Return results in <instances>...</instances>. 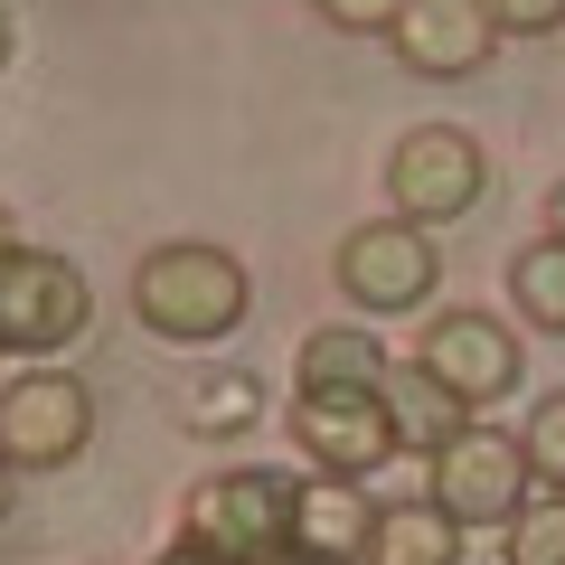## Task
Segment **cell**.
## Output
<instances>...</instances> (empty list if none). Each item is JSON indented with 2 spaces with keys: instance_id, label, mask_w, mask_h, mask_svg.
<instances>
[{
  "instance_id": "cell-1",
  "label": "cell",
  "mask_w": 565,
  "mask_h": 565,
  "mask_svg": "<svg viewBox=\"0 0 565 565\" xmlns=\"http://www.w3.org/2000/svg\"><path fill=\"white\" fill-rule=\"evenodd\" d=\"M245 311H255V282H245V264L226 255V245H207V236L151 245V255L132 264V321L151 330V340H170V349L236 340Z\"/></svg>"
},
{
  "instance_id": "cell-2",
  "label": "cell",
  "mask_w": 565,
  "mask_h": 565,
  "mask_svg": "<svg viewBox=\"0 0 565 565\" xmlns=\"http://www.w3.org/2000/svg\"><path fill=\"white\" fill-rule=\"evenodd\" d=\"M292 500H302L292 471H264V462L207 471V481L189 490V509H180V546H199V556H217V565H255V556H274V546H292Z\"/></svg>"
},
{
  "instance_id": "cell-3",
  "label": "cell",
  "mask_w": 565,
  "mask_h": 565,
  "mask_svg": "<svg viewBox=\"0 0 565 565\" xmlns=\"http://www.w3.org/2000/svg\"><path fill=\"white\" fill-rule=\"evenodd\" d=\"M434 509H452L462 527H509L527 500H537V471H527V444L500 434L490 415H471L444 452H434Z\"/></svg>"
},
{
  "instance_id": "cell-4",
  "label": "cell",
  "mask_w": 565,
  "mask_h": 565,
  "mask_svg": "<svg viewBox=\"0 0 565 565\" xmlns=\"http://www.w3.org/2000/svg\"><path fill=\"white\" fill-rule=\"evenodd\" d=\"M490 189V151L462 132V122H415V132L386 151V199H396L405 226H452L471 217Z\"/></svg>"
},
{
  "instance_id": "cell-5",
  "label": "cell",
  "mask_w": 565,
  "mask_h": 565,
  "mask_svg": "<svg viewBox=\"0 0 565 565\" xmlns=\"http://www.w3.org/2000/svg\"><path fill=\"white\" fill-rule=\"evenodd\" d=\"M95 321V282L47 245H20L0 264V359H57Z\"/></svg>"
},
{
  "instance_id": "cell-6",
  "label": "cell",
  "mask_w": 565,
  "mask_h": 565,
  "mask_svg": "<svg viewBox=\"0 0 565 565\" xmlns=\"http://www.w3.org/2000/svg\"><path fill=\"white\" fill-rule=\"evenodd\" d=\"M444 282V255H434V226H405V217H367L340 236V292L377 321H405V311L434 302Z\"/></svg>"
},
{
  "instance_id": "cell-7",
  "label": "cell",
  "mask_w": 565,
  "mask_h": 565,
  "mask_svg": "<svg viewBox=\"0 0 565 565\" xmlns=\"http://www.w3.org/2000/svg\"><path fill=\"white\" fill-rule=\"evenodd\" d=\"M415 367L444 386L452 405H471V415H490L500 396H519V377H527L519 330L490 321V311H434L424 340H415Z\"/></svg>"
},
{
  "instance_id": "cell-8",
  "label": "cell",
  "mask_w": 565,
  "mask_h": 565,
  "mask_svg": "<svg viewBox=\"0 0 565 565\" xmlns=\"http://www.w3.org/2000/svg\"><path fill=\"white\" fill-rule=\"evenodd\" d=\"M292 444L330 471V481H367V471L396 462V415H386V386H302L292 396Z\"/></svg>"
},
{
  "instance_id": "cell-9",
  "label": "cell",
  "mask_w": 565,
  "mask_h": 565,
  "mask_svg": "<svg viewBox=\"0 0 565 565\" xmlns=\"http://www.w3.org/2000/svg\"><path fill=\"white\" fill-rule=\"evenodd\" d=\"M95 444V386L66 367H29L20 386H0V452L20 471H66Z\"/></svg>"
},
{
  "instance_id": "cell-10",
  "label": "cell",
  "mask_w": 565,
  "mask_h": 565,
  "mask_svg": "<svg viewBox=\"0 0 565 565\" xmlns=\"http://www.w3.org/2000/svg\"><path fill=\"white\" fill-rule=\"evenodd\" d=\"M396 39V57L415 66V76H481L490 66V47H500V29H490V10L481 0H405V20L386 29Z\"/></svg>"
},
{
  "instance_id": "cell-11",
  "label": "cell",
  "mask_w": 565,
  "mask_h": 565,
  "mask_svg": "<svg viewBox=\"0 0 565 565\" xmlns=\"http://www.w3.org/2000/svg\"><path fill=\"white\" fill-rule=\"evenodd\" d=\"M367 537H377V500H367L359 481L311 471L302 500H292V546L321 556V565H367Z\"/></svg>"
},
{
  "instance_id": "cell-12",
  "label": "cell",
  "mask_w": 565,
  "mask_h": 565,
  "mask_svg": "<svg viewBox=\"0 0 565 565\" xmlns=\"http://www.w3.org/2000/svg\"><path fill=\"white\" fill-rule=\"evenodd\" d=\"M471 527L452 509L415 500V509H377V537H367V565H462Z\"/></svg>"
},
{
  "instance_id": "cell-13",
  "label": "cell",
  "mask_w": 565,
  "mask_h": 565,
  "mask_svg": "<svg viewBox=\"0 0 565 565\" xmlns=\"http://www.w3.org/2000/svg\"><path fill=\"white\" fill-rule=\"evenodd\" d=\"M386 415H396V444L405 452H444L452 434L471 424V405H452L424 367H396V377H386Z\"/></svg>"
},
{
  "instance_id": "cell-14",
  "label": "cell",
  "mask_w": 565,
  "mask_h": 565,
  "mask_svg": "<svg viewBox=\"0 0 565 565\" xmlns=\"http://www.w3.org/2000/svg\"><path fill=\"white\" fill-rule=\"evenodd\" d=\"M509 302H519L527 330H546V340H565V245L537 236L509 255Z\"/></svg>"
},
{
  "instance_id": "cell-15",
  "label": "cell",
  "mask_w": 565,
  "mask_h": 565,
  "mask_svg": "<svg viewBox=\"0 0 565 565\" xmlns=\"http://www.w3.org/2000/svg\"><path fill=\"white\" fill-rule=\"evenodd\" d=\"M386 349L367 330H311L302 340V386H386Z\"/></svg>"
},
{
  "instance_id": "cell-16",
  "label": "cell",
  "mask_w": 565,
  "mask_h": 565,
  "mask_svg": "<svg viewBox=\"0 0 565 565\" xmlns=\"http://www.w3.org/2000/svg\"><path fill=\"white\" fill-rule=\"evenodd\" d=\"M500 546H509V565H565V490H537L500 527Z\"/></svg>"
},
{
  "instance_id": "cell-17",
  "label": "cell",
  "mask_w": 565,
  "mask_h": 565,
  "mask_svg": "<svg viewBox=\"0 0 565 565\" xmlns=\"http://www.w3.org/2000/svg\"><path fill=\"white\" fill-rule=\"evenodd\" d=\"M255 415H264V386L236 377V367H217V377L199 386V434H236V424H255Z\"/></svg>"
},
{
  "instance_id": "cell-18",
  "label": "cell",
  "mask_w": 565,
  "mask_h": 565,
  "mask_svg": "<svg viewBox=\"0 0 565 565\" xmlns=\"http://www.w3.org/2000/svg\"><path fill=\"white\" fill-rule=\"evenodd\" d=\"M527 471H537V490H565V386L556 396H537V415H527Z\"/></svg>"
},
{
  "instance_id": "cell-19",
  "label": "cell",
  "mask_w": 565,
  "mask_h": 565,
  "mask_svg": "<svg viewBox=\"0 0 565 565\" xmlns=\"http://www.w3.org/2000/svg\"><path fill=\"white\" fill-rule=\"evenodd\" d=\"M330 29H349V39H386V29L405 20V0H311Z\"/></svg>"
},
{
  "instance_id": "cell-20",
  "label": "cell",
  "mask_w": 565,
  "mask_h": 565,
  "mask_svg": "<svg viewBox=\"0 0 565 565\" xmlns=\"http://www.w3.org/2000/svg\"><path fill=\"white\" fill-rule=\"evenodd\" d=\"M490 29L500 39H546V29H565V0H481Z\"/></svg>"
},
{
  "instance_id": "cell-21",
  "label": "cell",
  "mask_w": 565,
  "mask_h": 565,
  "mask_svg": "<svg viewBox=\"0 0 565 565\" xmlns=\"http://www.w3.org/2000/svg\"><path fill=\"white\" fill-rule=\"evenodd\" d=\"M10 509H20V462L0 452V527H10Z\"/></svg>"
},
{
  "instance_id": "cell-22",
  "label": "cell",
  "mask_w": 565,
  "mask_h": 565,
  "mask_svg": "<svg viewBox=\"0 0 565 565\" xmlns=\"http://www.w3.org/2000/svg\"><path fill=\"white\" fill-rule=\"evenodd\" d=\"M546 236H556V245H565V180H556V189H546Z\"/></svg>"
},
{
  "instance_id": "cell-23",
  "label": "cell",
  "mask_w": 565,
  "mask_h": 565,
  "mask_svg": "<svg viewBox=\"0 0 565 565\" xmlns=\"http://www.w3.org/2000/svg\"><path fill=\"white\" fill-rule=\"evenodd\" d=\"M255 565H321V556H302V546H274V556H255Z\"/></svg>"
},
{
  "instance_id": "cell-24",
  "label": "cell",
  "mask_w": 565,
  "mask_h": 565,
  "mask_svg": "<svg viewBox=\"0 0 565 565\" xmlns=\"http://www.w3.org/2000/svg\"><path fill=\"white\" fill-rule=\"evenodd\" d=\"M10 47H20V29H10V0H0V66H10Z\"/></svg>"
},
{
  "instance_id": "cell-25",
  "label": "cell",
  "mask_w": 565,
  "mask_h": 565,
  "mask_svg": "<svg viewBox=\"0 0 565 565\" xmlns=\"http://www.w3.org/2000/svg\"><path fill=\"white\" fill-rule=\"evenodd\" d=\"M10 255H20V226H10V207H0V264H10Z\"/></svg>"
},
{
  "instance_id": "cell-26",
  "label": "cell",
  "mask_w": 565,
  "mask_h": 565,
  "mask_svg": "<svg viewBox=\"0 0 565 565\" xmlns=\"http://www.w3.org/2000/svg\"><path fill=\"white\" fill-rule=\"evenodd\" d=\"M161 565H217V556H199V546H170V556Z\"/></svg>"
}]
</instances>
